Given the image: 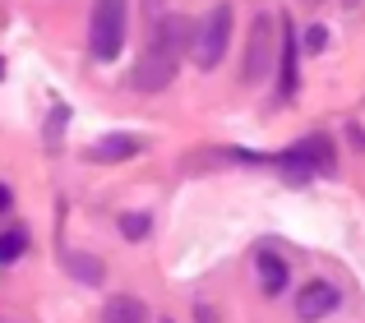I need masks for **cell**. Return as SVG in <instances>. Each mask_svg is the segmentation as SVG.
Listing matches in <instances>:
<instances>
[{"label": "cell", "mask_w": 365, "mask_h": 323, "mask_svg": "<svg viewBox=\"0 0 365 323\" xmlns=\"http://www.w3.org/2000/svg\"><path fill=\"white\" fill-rule=\"evenodd\" d=\"M190 46V23L180 14H167L148 37V51H143L139 70H134V88L139 92H162L180 70V55Z\"/></svg>", "instance_id": "1"}, {"label": "cell", "mask_w": 365, "mask_h": 323, "mask_svg": "<svg viewBox=\"0 0 365 323\" xmlns=\"http://www.w3.org/2000/svg\"><path fill=\"white\" fill-rule=\"evenodd\" d=\"M88 46H93V60L102 65H111L125 51V0H98L93 5Z\"/></svg>", "instance_id": "2"}, {"label": "cell", "mask_w": 365, "mask_h": 323, "mask_svg": "<svg viewBox=\"0 0 365 323\" xmlns=\"http://www.w3.org/2000/svg\"><path fill=\"white\" fill-rule=\"evenodd\" d=\"M273 166H282L287 180H310L314 171H333V139L329 134L301 139V144H292L287 153H277Z\"/></svg>", "instance_id": "3"}, {"label": "cell", "mask_w": 365, "mask_h": 323, "mask_svg": "<svg viewBox=\"0 0 365 323\" xmlns=\"http://www.w3.org/2000/svg\"><path fill=\"white\" fill-rule=\"evenodd\" d=\"M227 42H232V5H213V14L204 18V28L195 37V65L199 70H217Z\"/></svg>", "instance_id": "4"}, {"label": "cell", "mask_w": 365, "mask_h": 323, "mask_svg": "<svg viewBox=\"0 0 365 323\" xmlns=\"http://www.w3.org/2000/svg\"><path fill=\"white\" fill-rule=\"evenodd\" d=\"M282 42H273V18L268 14H255V23H250V42H245V83H259L268 79V65H273V51Z\"/></svg>", "instance_id": "5"}, {"label": "cell", "mask_w": 365, "mask_h": 323, "mask_svg": "<svg viewBox=\"0 0 365 323\" xmlns=\"http://www.w3.org/2000/svg\"><path fill=\"white\" fill-rule=\"evenodd\" d=\"M342 296L333 282H305L301 287V300H296V314H301V323H319L329 314H338Z\"/></svg>", "instance_id": "6"}, {"label": "cell", "mask_w": 365, "mask_h": 323, "mask_svg": "<svg viewBox=\"0 0 365 323\" xmlns=\"http://www.w3.org/2000/svg\"><path fill=\"white\" fill-rule=\"evenodd\" d=\"M296 28L282 23V97H296V88H301V74H296Z\"/></svg>", "instance_id": "7"}, {"label": "cell", "mask_w": 365, "mask_h": 323, "mask_svg": "<svg viewBox=\"0 0 365 323\" xmlns=\"http://www.w3.org/2000/svg\"><path fill=\"white\" fill-rule=\"evenodd\" d=\"M102 323H148V309H143L139 296H116L102 309Z\"/></svg>", "instance_id": "8"}, {"label": "cell", "mask_w": 365, "mask_h": 323, "mask_svg": "<svg viewBox=\"0 0 365 323\" xmlns=\"http://www.w3.org/2000/svg\"><path fill=\"white\" fill-rule=\"evenodd\" d=\"M134 153H139V139H134V134H107V139L93 144V157H98V162H125Z\"/></svg>", "instance_id": "9"}, {"label": "cell", "mask_w": 365, "mask_h": 323, "mask_svg": "<svg viewBox=\"0 0 365 323\" xmlns=\"http://www.w3.org/2000/svg\"><path fill=\"white\" fill-rule=\"evenodd\" d=\"M259 287H264V296H282L287 291V263L277 254H259Z\"/></svg>", "instance_id": "10"}, {"label": "cell", "mask_w": 365, "mask_h": 323, "mask_svg": "<svg viewBox=\"0 0 365 323\" xmlns=\"http://www.w3.org/2000/svg\"><path fill=\"white\" fill-rule=\"evenodd\" d=\"M24 250H28V231H24V226L0 231V268H5V263H14V259H24Z\"/></svg>", "instance_id": "11"}, {"label": "cell", "mask_w": 365, "mask_h": 323, "mask_svg": "<svg viewBox=\"0 0 365 323\" xmlns=\"http://www.w3.org/2000/svg\"><path fill=\"white\" fill-rule=\"evenodd\" d=\"M148 226H153V217H148V213H125V217H120L125 240H143V235H148Z\"/></svg>", "instance_id": "12"}, {"label": "cell", "mask_w": 365, "mask_h": 323, "mask_svg": "<svg viewBox=\"0 0 365 323\" xmlns=\"http://www.w3.org/2000/svg\"><path fill=\"white\" fill-rule=\"evenodd\" d=\"M74 277H83L88 287H98V282H102V268H98V259H74Z\"/></svg>", "instance_id": "13"}, {"label": "cell", "mask_w": 365, "mask_h": 323, "mask_svg": "<svg viewBox=\"0 0 365 323\" xmlns=\"http://www.w3.org/2000/svg\"><path fill=\"white\" fill-rule=\"evenodd\" d=\"M324 46H329V28H324V23H314V28H305V51H314V55H319V51H324Z\"/></svg>", "instance_id": "14"}, {"label": "cell", "mask_w": 365, "mask_h": 323, "mask_svg": "<svg viewBox=\"0 0 365 323\" xmlns=\"http://www.w3.org/2000/svg\"><path fill=\"white\" fill-rule=\"evenodd\" d=\"M195 319H199V323H217V314H213V305H199V309H195Z\"/></svg>", "instance_id": "15"}, {"label": "cell", "mask_w": 365, "mask_h": 323, "mask_svg": "<svg viewBox=\"0 0 365 323\" xmlns=\"http://www.w3.org/2000/svg\"><path fill=\"white\" fill-rule=\"evenodd\" d=\"M9 203H14V194H9V185L0 180V213H9Z\"/></svg>", "instance_id": "16"}, {"label": "cell", "mask_w": 365, "mask_h": 323, "mask_svg": "<svg viewBox=\"0 0 365 323\" xmlns=\"http://www.w3.org/2000/svg\"><path fill=\"white\" fill-rule=\"evenodd\" d=\"M162 323H171V319H162Z\"/></svg>", "instance_id": "17"}]
</instances>
